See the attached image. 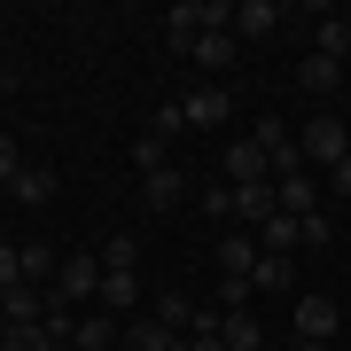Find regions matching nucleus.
Listing matches in <instances>:
<instances>
[{"instance_id": "5701e85b", "label": "nucleus", "mask_w": 351, "mask_h": 351, "mask_svg": "<svg viewBox=\"0 0 351 351\" xmlns=\"http://www.w3.org/2000/svg\"><path fill=\"white\" fill-rule=\"evenodd\" d=\"M250 297H258V289L242 274H219V313H250Z\"/></svg>"}, {"instance_id": "aec40b11", "label": "nucleus", "mask_w": 351, "mask_h": 351, "mask_svg": "<svg viewBox=\"0 0 351 351\" xmlns=\"http://www.w3.org/2000/svg\"><path fill=\"white\" fill-rule=\"evenodd\" d=\"M133 265H141V242L125 234V226H117V234L101 242V274H133Z\"/></svg>"}, {"instance_id": "423d86ee", "label": "nucleus", "mask_w": 351, "mask_h": 351, "mask_svg": "<svg viewBox=\"0 0 351 351\" xmlns=\"http://www.w3.org/2000/svg\"><path fill=\"white\" fill-rule=\"evenodd\" d=\"M101 313L141 320V274H101Z\"/></svg>"}, {"instance_id": "ddd939ff", "label": "nucleus", "mask_w": 351, "mask_h": 351, "mask_svg": "<svg viewBox=\"0 0 351 351\" xmlns=\"http://www.w3.org/2000/svg\"><path fill=\"white\" fill-rule=\"evenodd\" d=\"M71 343H78V351H110V343H125V320H117V313H86Z\"/></svg>"}, {"instance_id": "4be33fe9", "label": "nucleus", "mask_w": 351, "mask_h": 351, "mask_svg": "<svg viewBox=\"0 0 351 351\" xmlns=\"http://www.w3.org/2000/svg\"><path fill=\"white\" fill-rule=\"evenodd\" d=\"M313 55H336V63L351 55V24H343V16H328V24L313 32Z\"/></svg>"}, {"instance_id": "dca6fc26", "label": "nucleus", "mask_w": 351, "mask_h": 351, "mask_svg": "<svg viewBox=\"0 0 351 351\" xmlns=\"http://www.w3.org/2000/svg\"><path fill=\"white\" fill-rule=\"evenodd\" d=\"M219 343H226V351H258V343H265L258 313H219Z\"/></svg>"}, {"instance_id": "39448f33", "label": "nucleus", "mask_w": 351, "mask_h": 351, "mask_svg": "<svg viewBox=\"0 0 351 351\" xmlns=\"http://www.w3.org/2000/svg\"><path fill=\"white\" fill-rule=\"evenodd\" d=\"M274 211H289V219L320 211V180H313V172H289V180H274Z\"/></svg>"}, {"instance_id": "412c9836", "label": "nucleus", "mask_w": 351, "mask_h": 351, "mask_svg": "<svg viewBox=\"0 0 351 351\" xmlns=\"http://www.w3.org/2000/svg\"><path fill=\"white\" fill-rule=\"evenodd\" d=\"M55 274H63V258H55L47 242H24V281H39V289H55Z\"/></svg>"}, {"instance_id": "f8f14e48", "label": "nucleus", "mask_w": 351, "mask_h": 351, "mask_svg": "<svg viewBox=\"0 0 351 351\" xmlns=\"http://www.w3.org/2000/svg\"><path fill=\"white\" fill-rule=\"evenodd\" d=\"M226 110H234V86H195L188 94V125H226Z\"/></svg>"}, {"instance_id": "2eb2a0df", "label": "nucleus", "mask_w": 351, "mask_h": 351, "mask_svg": "<svg viewBox=\"0 0 351 351\" xmlns=\"http://www.w3.org/2000/svg\"><path fill=\"white\" fill-rule=\"evenodd\" d=\"M297 86L304 94H336L343 86V63H336V55H304V63H297Z\"/></svg>"}, {"instance_id": "f3484780", "label": "nucleus", "mask_w": 351, "mask_h": 351, "mask_svg": "<svg viewBox=\"0 0 351 351\" xmlns=\"http://www.w3.org/2000/svg\"><path fill=\"white\" fill-rule=\"evenodd\" d=\"M149 320H164L172 336H188V320H195V297H188V289H164V297L149 304Z\"/></svg>"}, {"instance_id": "c756f323", "label": "nucleus", "mask_w": 351, "mask_h": 351, "mask_svg": "<svg viewBox=\"0 0 351 351\" xmlns=\"http://www.w3.org/2000/svg\"><path fill=\"white\" fill-rule=\"evenodd\" d=\"M203 211H219L226 226H234V188H226V180H219V188H203Z\"/></svg>"}, {"instance_id": "b1692460", "label": "nucleus", "mask_w": 351, "mask_h": 351, "mask_svg": "<svg viewBox=\"0 0 351 351\" xmlns=\"http://www.w3.org/2000/svg\"><path fill=\"white\" fill-rule=\"evenodd\" d=\"M250 289H289V258L265 250V258H258V274H250Z\"/></svg>"}, {"instance_id": "6e6552de", "label": "nucleus", "mask_w": 351, "mask_h": 351, "mask_svg": "<svg viewBox=\"0 0 351 351\" xmlns=\"http://www.w3.org/2000/svg\"><path fill=\"white\" fill-rule=\"evenodd\" d=\"M258 258H265V250H258L250 234H234V226L219 234V274H242V281H250V274H258Z\"/></svg>"}, {"instance_id": "0eeeda50", "label": "nucleus", "mask_w": 351, "mask_h": 351, "mask_svg": "<svg viewBox=\"0 0 351 351\" xmlns=\"http://www.w3.org/2000/svg\"><path fill=\"white\" fill-rule=\"evenodd\" d=\"M250 180H274L265 172V149L258 141H234V149H226V188H250Z\"/></svg>"}, {"instance_id": "7c9ffc66", "label": "nucleus", "mask_w": 351, "mask_h": 351, "mask_svg": "<svg viewBox=\"0 0 351 351\" xmlns=\"http://www.w3.org/2000/svg\"><path fill=\"white\" fill-rule=\"evenodd\" d=\"M328 188H336V195H351V156L336 164V172H328Z\"/></svg>"}, {"instance_id": "f03ea898", "label": "nucleus", "mask_w": 351, "mask_h": 351, "mask_svg": "<svg viewBox=\"0 0 351 351\" xmlns=\"http://www.w3.org/2000/svg\"><path fill=\"white\" fill-rule=\"evenodd\" d=\"M297 149H304V164H328V172H336V164L351 156V125L343 117H313V125L297 133Z\"/></svg>"}, {"instance_id": "7ed1b4c3", "label": "nucleus", "mask_w": 351, "mask_h": 351, "mask_svg": "<svg viewBox=\"0 0 351 351\" xmlns=\"http://www.w3.org/2000/svg\"><path fill=\"white\" fill-rule=\"evenodd\" d=\"M289 328H297V343H328L336 336V297H297Z\"/></svg>"}, {"instance_id": "4468645a", "label": "nucleus", "mask_w": 351, "mask_h": 351, "mask_svg": "<svg viewBox=\"0 0 351 351\" xmlns=\"http://www.w3.org/2000/svg\"><path fill=\"white\" fill-rule=\"evenodd\" d=\"M180 195H188V180H180L172 164H164V172H149V180H141V203H149V211H180Z\"/></svg>"}, {"instance_id": "473e14b6", "label": "nucleus", "mask_w": 351, "mask_h": 351, "mask_svg": "<svg viewBox=\"0 0 351 351\" xmlns=\"http://www.w3.org/2000/svg\"><path fill=\"white\" fill-rule=\"evenodd\" d=\"M172 351H188V336H180V343H172Z\"/></svg>"}, {"instance_id": "6ab92c4d", "label": "nucleus", "mask_w": 351, "mask_h": 351, "mask_svg": "<svg viewBox=\"0 0 351 351\" xmlns=\"http://www.w3.org/2000/svg\"><path fill=\"white\" fill-rule=\"evenodd\" d=\"M180 336H172V328H164V320H149V313H141V320H125V351H172Z\"/></svg>"}, {"instance_id": "20e7f679", "label": "nucleus", "mask_w": 351, "mask_h": 351, "mask_svg": "<svg viewBox=\"0 0 351 351\" xmlns=\"http://www.w3.org/2000/svg\"><path fill=\"white\" fill-rule=\"evenodd\" d=\"M55 297H63V304L101 297V258H63V274H55Z\"/></svg>"}, {"instance_id": "f257e3e1", "label": "nucleus", "mask_w": 351, "mask_h": 351, "mask_svg": "<svg viewBox=\"0 0 351 351\" xmlns=\"http://www.w3.org/2000/svg\"><path fill=\"white\" fill-rule=\"evenodd\" d=\"M258 149H265V172H274V180H289V172H313V164H304V149H297V133H289L281 125V117H258Z\"/></svg>"}, {"instance_id": "9d476101", "label": "nucleus", "mask_w": 351, "mask_h": 351, "mask_svg": "<svg viewBox=\"0 0 351 351\" xmlns=\"http://www.w3.org/2000/svg\"><path fill=\"white\" fill-rule=\"evenodd\" d=\"M274 32H281L274 0H242V8H234V39H274Z\"/></svg>"}, {"instance_id": "cd10ccee", "label": "nucleus", "mask_w": 351, "mask_h": 351, "mask_svg": "<svg viewBox=\"0 0 351 351\" xmlns=\"http://www.w3.org/2000/svg\"><path fill=\"white\" fill-rule=\"evenodd\" d=\"M133 164H141V180L164 172V141H156V133H141V141H133Z\"/></svg>"}, {"instance_id": "bb28decb", "label": "nucleus", "mask_w": 351, "mask_h": 351, "mask_svg": "<svg viewBox=\"0 0 351 351\" xmlns=\"http://www.w3.org/2000/svg\"><path fill=\"white\" fill-rule=\"evenodd\" d=\"M328 242H336V219H328V211H304V250H328Z\"/></svg>"}, {"instance_id": "a878e982", "label": "nucleus", "mask_w": 351, "mask_h": 351, "mask_svg": "<svg viewBox=\"0 0 351 351\" xmlns=\"http://www.w3.org/2000/svg\"><path fill=\"white\" fill-rule=\"evenodd\" d=\"M156 141H172V133H188V101H164V110H156V125H149Z\"/></svg>"}, {"instance_id": "2f4dec72", "label": "nucleus", "mask_w": 351, "mask_h": 351, "mask_svg": "<svg viewBox=\"0 0 351 351\" xmlns=\"http://www.w3.org/2000/svg\"><path fill=\"white\" fill-rule=\"evenodd\" d=\"M297 351H328V343H297Z\"/></svg>"}, {"instance_id": "c85d7f7f", "label": "nucleus", "mask_w": 351, "mask_h": 351, "mask_svg": "<svg viewBox=\"0 0 351 351\" xmlns=\"http://www.w3.org/2000/svg\"><path fill=\"white\" fill-rule=\"evenodd\" d=\"M24 281V242H0V289Z\"/></svg>"}, {"instance_id": "72a5a7b5", "label": "nucleus", "mask_w": 351, "mask_h": 351, "mask_svg": "<svg viewBox=\"0 0 351 351\" xmlns=\"http://www.w3.org/2000/svg\"><path fill=\"white\" fill-rule=\"evenodd\" d=\"M0 86H8V78H0Z\"/></svg>"}, {"instance_id": "9b49d317", "label": "nucleus", "mask_w": 351, "mask_h": 351, "mask_svg": "<svg viewBox=\"0 0 351 351\" xmlns=\"http://www.w3.org/2000/svg\"><path fill=\"white\" fill-rule=\"evenodd\" d=\"M258 250H274V258H289V250H304V219H289V211H274L258 226Z\"/></svg>"}, {"instance_id": "393cba45", "label": "nucleus", "mask_w": 351, "mask_h": 351, "mask_svg": "<svg viewBox=\"0 0 351 351\" xmlns=\"http://www.w3.org/2000/svg\"><path fill=\"white\" fill-rule=\"evenodd\" d=\"M16 172H24V149H16V133L0 125V188H16Z\"/></svg>"}, {"instance_id": "1a4fd4ad", "label": "nucleus", "mask_w": 351, "mask_h": 351, "mask_svg": "<svg viewBox=\"0 0 351 351\" xmlns=\"http://www.w3.org/2000/svg\"><path fill=\"white\" fill-rule=\"evenodd\" d=\"M234 55H242L234 24H219V32H203V39H195V63H203V71H234Z\"/></svg>"}, {"instance_id": "a211bd4d", "label": "nucleus", "mask_w": 351, "mask_h": 351, "mask_svg": "<svg viewBox=\"0 0 351 351\" xmlns=\"http://www.w3.org/2000/svg\"><path fill=\"white\" fill-rule=\"evenodd\" d=\"M8 195H16V203H32V211H39V203H55V172H47V164H24Z\"/></svg>"}]
</instances>
